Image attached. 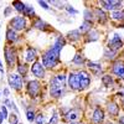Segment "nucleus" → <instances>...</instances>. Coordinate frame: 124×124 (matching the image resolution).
I'll list each match as a JSON object with an SVG mask.
<instances>
[{
	"label": "nucleus",
	"mask_w": 124,
	"mask_h": 124,
	"mask_svg": "<svg viewBox=\"0 0 124 124\" xmlns=\"http://www.w3.org/2000/svg\"><path fill=\"white\" fill-rule=\"evenodd\" d=\"M93 19H94V15H93V13L91 11V10H85V20L86 21H93Z\"/></svg>",
	"instance_id": "c85d7f7f"
},
{
	"label": "nucleus",
	"mask_w": 124,
	"mask_h": 124,
	"mask_svg": "<svg viewBox=\"0 0 124 124\" xmlns=\"http://www.w3.org/2000/svg\"><path fill=\"white\" fill-rule=\"evenodd\" d=\"M6 40L9 41V42H14V41L17 40V35H16V32L13 29H8V31H6Z\"/></svg>",
	"instance_id": "dca6fc26"
},
{
	"label": "nucleus",
	"mask_w": 124,
	"mask_h": 124,
	"mask_svg": "<svg viewBox=\"0 0 124 124\" xmlns=\"http://www.w3.org/2000/svg\"><path fill=\"white\" fill-rule=\"evenodd\" d=\"M13 8H15V10H16V11H19V13H24L26 5L24 3H21V1H14L13 3Z\"/></svg>",
	"instance_id": "6ab92c4d"
},
{
	"label": "nucleus",
	"mask_w": 124,
	"mask_h": 124,
	"mask_svg": "<svg viewBox=\"0 0 124 124\" xmlns=\"http://www.w3.org/2000/svg\"><path fill=\"white\" fill-rule=\"evenodd\" d=\"M31 72H32V75L37 78H44L45 77V67L42 65V62L40 61H36L35 63L32 65L31 67Z\"/></svg>",
	"instance_id": "423d86ee"
},
{
	"label": "nucleus",
	"mask_w": 124,
	"mask_h": 124,
	"mask_svg": "<svg viewBox=\"0 0 124 124\" xmlns=\"http://www.w3.org/2000/svg\"><path fill=\"white\" fill-rule=\"evenodd\" d=\"M10 9H11V8H8V9L5 10V15H9V13H10Z\"/></svg>",
	"instance_id": "ea45409f"
},
{
	"label": "nucleus",
	"mask_w": 124,
	"mask_h": 124,
	"mask_svg": "<svg viewBox=\"0 0 124 124\" xmlns=\"http://www.w3.org/2000/svg\"><path fill=\"white\" fill-rule=\"evenodd\" d=\"M57 120H58V117H57V114L55 113L54 117L51 118V120H50V123H48V124H56V123H57Z\"/></svg>",
	"instance_id": "f704fd0d"
},
{
	"label": "nucleus",
	"mask_w": 124,
	"mask_h": 124,
	"mask_svg": "<svg viewBox=\"0 0 124 124\" xmlns=\"http://www.w3.org/2000/svg\"><path fill=\"white\" fill-rule=\"evenodd\" d=\"M103 120H104V112L101 108H96L92 116V122L94 124H102Z\"/></svg>",
	"instance_id": "9d476101"
},
{
	"label": "nucleus",
	"mask_w": 124,
	"mask_h": 124,
	"mask_svg": "<svg viewBox=\"0 0 124 124\" xmlns=\"http://www.w3.org/2000/svg\"><path fill=\"white\" fill-rule=\"evenodd\" d=\"M96 16L98 17V20H99V23H106V20H107V14L103 11L102 9H97L96 10Z\"/></svg>",
	"instance_id": "f3484780"
},
{
	"label": "nucleus",
	"mask_w": 124,
	"mask_h": 124,
	"mask_svg": "<svg viewBox=\"0 0 124 124\" xmlns=\"http://www.w3.org/2000/svg\"><path fill=\"white\" fill-rule=\"evenodd\" d=\"M26 117H27V120L30 122V123H32V122H35V113H34V110H27V113H26Z\"/></svg>",
	"instance_id": "7c9ffc66"
},
{
	"label": "nucleus",
	"mask_w": 124,
	"mask_h": 124,
	"mask_svg": "<svg viewBox=\"0 0 124 124\" xmlns=\"http://www.w3.org/2000/svg\"><path fill=\"white\" fill-rule=\"evenodd\" d=\"M36 60V50L32 47H29L26 51V61L27 62H32Z\"/></svg>",
	"instance_id": "2eb2a0df"
},
{
	"label": "nucleus",
	"mask_w": 124,
	"mask_h": 124,
	"mask_svg": "<svg viewBox=\"0 0 124 124\" xmlns=\"http://www.w3.org/2000/svg\"><path fill=\"white\" fill-rule=\"evenodd\" d=\"M10 26L14 31H20V30H24L26 27V20L23 16H16L14 19H11L10 21Z\"/></svg>",
	"instance_id": "20e7f679"
},
{
	"label": "nucleus",
	"mask_w": 124,
	"mask_h": 124,
	"mask_svg": "<svg viewBox=\"0 0 124 124\" xmlns=\"http://www.w3.org/2000/svg\"><path fill=\"white\" fill-rule=\"evenodd\" d=\"M112 71H113V73L116 76H118L119 78H124V63L123 62H120V61L116 62V63L113 65Z\"/></svg>",
	"instance_id": "f8f14e48"
},
{
	"label": "nucleus",
	"mask_w": 124,
	"mask_h": 124,
	"mask_svg": "<svg viewBox=\"0 0 124 124\" xmlns=\"http://www.w3.org/2000/svg\"><path fill=\"white\" fill-rule=\"evenodd\" d=\"M70 124H79V123H76V122H71Z\"/></svg>",
	"instance_id": "79ce46f5"
},
{
	"label": "nucleus",
	"mask_w": 124,
	"mask_h": 124,
	"mask_svg": "<svg viewBox=\"0 0 124 124\" xmlns=\"http://www.w3.org/2000/svg\"><path fill=\"white\" fill-rule=\"evenodd\" d=\"M107 110H108V113H109L112 117H114V116H118V113H119V107H118L117 103L109 102L108 104H107Z\"/></svg>",
	"instance_id": "4468645a"
},
{
	"label": "nucleus",
	"mask_w": 124,
	"mask_h": 124,
	"mask_svg": "<svg viewBox=\"0 0 124 124\" xmlns=\"http://www.w3.org/2000/svg\"><path fill=\"white\" fill-rule=\"evenodd\" d=\"M39 4H40V6H42L44 9H46V10H48L50 9V6H48V4L46 3V1H39Z\"/></svg>",
	"instance_id": "c9c22d12"
},
{
	"label": "nucleus",
	"mask_w": 124,
	"mask_h": 124,
	"mask_svg": "<svg viewBox=\"0 0 124 124\" xmlns=\"http://www.w3.org/2000/svg\"><path fill=\"white\" fill-rule=\"evenodd\" d=\"M67 36H68L70 40H79L81 32H79V30H73V31H71V32H68Z\"/></svg>",
	"instance_id": "393cba45"
},
{
	"label": "nucleus",
	"mask_w": 124,
	"mask_h": 124,
	"mask_svg": "<svg viewBox=\"0 0 124 124\" xmlns=\"http://www.w3.org/2000/svg\"><path fill=\"white\" fill-rule=\"evenodd\" d=\"M5 60H6L9 66H14L15 65V62H16V54H15V51L13 50V47H9V46L5 47Z\"/></svg>",
	"instance_id": "6e6552de"
},
{
	"label": "nucleus",
	"mask_w": 124,
	"mask_h": 124,
	"mask_svg": "<svg viewBox=\"0 0 124 124\" xmlns=\"http://www.w3.org/2000/svg\"><path fill=\"white\" fill-rule=\"evenodd\" d=\"M65 39L62 37V36H58L56 40H55V42H54V46L55 47H57V48H60V50H62V47L65 46Z\"/></svg>",
	"instance_id": "4be33fe9"
},
{
	"label": "nucleus",
	"mask_w": 124,
	"mask_h": 124,
	"mask_svg": "<svg viewBox=\"0 0 124 124\" xmlns=\"http://www.w3.org/2000/svg\"><path fill=\"white\" fill-rule=\"evenodd\" d=\"M88 67L94 72V73H99L102 71V66L99 63H94V62H88Z\"/></svg>",
	"instance_id": "412c9836"
},
{
	"label": "nucleus",
	"mask_w": 124,
	"mask_h": 124,
	"mask_svg": "<svg viewBox=\"0 0 124 124\" xmlns=\"http://www.w3.org/2000/svg\"><path fill=\"white\" fill-rule=\"evenodd\" d=\"M119 123H120V124H124V116H122V117L119 118Z\"/></svg>",
	"instance_id": "4c0bfd02"
},
{
	"label": "nucleus",
	"mask_w": 124,
	"mask_h": 124,
	"mask_svg": "<svg viewBox=\"0 0 124 124\" xmlns=\"http://www.w3.org/2000/svg\"><path fill=\"white\" fill-rule=\"evenodd\" d=\"M35 120H36V124H45V118H44V116H42V114L37 116Z\"/></svg>",
	"instance_id": "473e14b6"
},
{
	"label": "nucleus",
	"mask_w": 124,
	"mask_h": 124,
	"mask_svg": "<svg viewBox=\"0 0 124 124\" xmlns=\"http://www.w3.org/2000/svg\"><path fill=\"white\" fill-rule=\"evenodd\" d=\"M0 112H1V114H3L4 119H6V118H8V110H6L5 106H1V108H0Z\"/></svg>",
	"instance_id": "72a5a7b5"
},
{
	"label": "nucleus",
	"mask_w": 124,
	"mask_h": 124,
	"mask_svg": "<svg viewBox=\"0 0 124 124\" xmlns=\"http://www.w3.org/2000/svg\"><path fill=\"white\" fill-rule=\"evenodd\" d=\"M65 86H66V76L65 75H57L56 77H54L51 79V83H50L51 96L55 98H60Z\"/></svg>",
	"instance_id": "f03ea898"
},
{
	"label": "nucleus",
	"mask_w": 124,
	"mask_h": 124,
	"mask_svg": "<svg viewBox=\"0 0 124 124\" xmlns=\"http://www.w3.org/2000/svg\"><path fill=\"white\" fill-rule=\"evenodd\" d=\"M3 120H4V117H3V114H1V112H0V124L3 123Z\"/></svg>",
	"instance_id": "58836bf2"
},
{
	"label": "nucleus",
	"mask_w": 124,
	"mask_h": 124,
	"mask_svg": "<svg viewBox=\"0 0 124 124\" xmlns=\"http://www.w3.org/2000/svg\"><path fill=\"white\" fill-rule=\"evenodd\" d=\"M72 62H73V63H76V65H82V63L85 62V58L82 57L79 54H77V55L75 56V58L72 60Z\"/></svg>",
	"instance_id": "c756f323"
},
{
	"label": "nucleus",
	"mask_w": 124,
	"mask_h": 124,
	"mask_svg": "<svg viewBox=\"0 0 124 124\" xmlns=\"http://www.w3.org/2000/svg\"><path fill=\"white\" fill-rule=\"evenodd\" d=\"M14 124H17V123H14Z\"/></svg>",
	"instance_id": "c03bdc74"
},
{
	"label": "nucleus",
	"mask_w": 124,
	"mask_h": 124,
	"mask_svg": "<svg viewBox=\"0 0 124 124\" xmlns=\"http://www.w3.org/2000/svg\"><path fill=\"white\" fill-rule=\"evenodd\" d=\"M41 89V85L37 81H30L27 83V93L31 97H36Z\"/></svg>",
	"instance_id": "0eeeda50"
},
{
	"label": "nucleus",
	"mask_w": 124,
	"mask_h": 124,
	"mask_svg": "<svg viewBox=\"0 0 124 124\" xmlns=\"http://www.w3.org/2000/svg\"><path fill=\"white\" fill-rule=\"evenodd\" d=\"M123 107H124V99H123Z\"/></svg>",
	"instance_id": "37998d69"
},
{
	"label": "nucleus",
	"mask_w": 124,
	"mask_h": 124,
	"mask_svg": "<svg viewBox=\"0 0 124 124\" xmlns=\"http://www.w3.org/2000/svg\"><path fill=\"white\" fill-rule=\"evenodd\" d=\"M122 46H123V41H122V39L119 37V35H114V37L110 40L109 47H108V48L112 50V51H117V50H119Z\"/></svg>",
	"instance_id": "9b49d317"
},
{
	"label": "nucleus",
	"mask_w": 124,
	"mask_h": 124,
	"mask_svg": "<svg viewBox=\"0 0 124 124\" xmlns=\"http://www.w3.org/2000/svg\"><path fill=\"white\" fill-rule=\"evenodd\" d=\"M68 86L71 89H79V79H78V76L77 73H73L71 72L68 75Z\"/></svg>",
	"instance_id": "1a4fd4ad"
},
{
	"label": "nucleus",
	"mask_w": 124,
	"mask_h": 124,
	"mask_svg": "<svg viewBox=\"0 0 124 124\" xmlns=\"http://www.w3.org/2000/svg\"><path fill=\"white\" fill-rule=\"evenodd\" d=\"M60 52L61 50L52 46L51 48H48L47 51H45L42 55V65L45 68H50L52 70L56 67V65L60 61Z\"/></svg>",
	"instance_id": "f257e3e1"
},
{
	"label": "nucleus",
	"mask_w": 124,
	"mask_h": 124,
	"mask_svg": "<svg viewBox=\"0 0 124 124\" xmlns=\"http://www.w3.org/2000/svg\"><path fill=\"white\" fill-rule=\"evenodd\" d=\"M91 27H92V23L91 21H83V24L81 25V27H79V32H87V31H91Z\"/></svg>",
	"instance_id": "a211bd4d"
},
{
	"label": "nucleus",
	"mask_w": 124,
	"mask_h": 124,
	"mask_svg": "<svg viewBox=\"0 0 124 124\" xmlns=\"http://www.w3.org/2000/svg\"><path fill=\"white\" fill-rule=\"evenodd\" d=\"M120 5H122V1H117V0H112V1L106 0V1H102V6L107 10H116Z\"/></svg>",
	"instance_id": "ddd939ff"
},
{
	"label": "nucleus",
	"mask_w": 124,
	"mask_h": 124,
	"mask_svg": "<svg viewBox=\"0 0 124 124\" xmlns=\"http://www.w3.org/2000/svg\"><path fill=\"white\" fill-rule=\"evenodd\" d=\"M89 40L88 41H96V40H98V32L96 30H92V31H89Z\"/></svg>",
	"instance_id": "2f4dec72"
},
{
	"label": "nucleus",
	"mask_w": 124,
	"mask_h": 124,
	"mask_svg": "<svg viewBox=\"0 0 124 124\" xmlns=\"http://www.w3.org/2000/svg\"><path fill=\"white\" fill-rule=\"evenodd\" d=\"M4 94H5V96H9V91H8V89H4Z\"/></svg>",
	"instance_id": "a19ab883"
},
{
	"label": "nucleus",
	"mask_w": 124,
	"mask_h": 124,
	"mask_svg": "<svg viewBox=\"0 0 124 124\" xmlns=\"http://www.w3.org/2000/svg\"><path fill=\"white\" fill-rule=\"evenodd\" d=\"M112 19L113 20H122L124 19V10H116V11L112 13Z\"/></svg>",
	"instance_id": "5701e85b"
},
{
	"label": "nucleus",
	"mask_w": 124,
	"mask_h": 124,
	"mask_svg": "<svg viewBox=\"0 0 124 124\" xmlns=\"http://www.w3.org/2000/svg\"><path fill=\"white\" fill-rule=\"evenodd\" d=\"M77 76H78V79H79V89H86L87 87H89L91 78H89V75L86 71H79L77 73Z\"/></svg>",
	"instance_id": "39448f33"
},
{
	"label": "nucleus",
	"mask_w": 124,
	"mask_h": 124,
	"mask_svg": "<svg viewBox=\"0 0 124 124\" xmlns=\"http://www.w3.org/2000/svg\"><path fill=\"white\" fill-rule=\"evenodd\" d=\"M77 118H78V112L77 110H70L66 116V119L70 120V122H75Z\"/></svg>",
	"instance_id": "aec40b11"
},
{
	"label": "nucleus",
	"mask_w": 124,
	"mask_h": 124,
	"mask_svg": "<svg viewBox=\"0 0 124 124\" xmlns=\"http://www.w3.org/2000/svg\"><path fill=\"white\" fill-rule=\"evenodd\" d=\"M17 71H19V75H20V76L23 75V78H24V77L26 76V73H27V66H26V65H19Z\"/></svg>",
	"instance_id": "cd10ccee"
},
{
	"label": "nucleus",
	"mask_w": 124,
	"mask_h": 124,
	"mask_svg": "<svg viewBox=\"0 0 124 124\" xmlns=\"http://www.w3.org/2000/svg\"><path fill=\"white\" fill-rule=\"evenodd\" d=\"M25 16H29V17H32L34 15H35V11H34V9L31 8V6H29V5H26V8H25V10H24V13H23Z\"/></svg>",
	"instance_id": "bb28decb"
},
{
	"label": "nucleus",
	"mask_w": 124,
	"mask_h": 124,
	"mask_svg": "<svg viewBox=\"0 0 124 124\" xmlns=\"http://www.w3.org/2000/svg\"><path fill=\"white\" fill-rule=\"evenodd\" d=\"M102 82H103V85H104L106 87H109V86L113 85V78H112V76H103Z\"/></svg>",
	"instance_id": "a878e982"
},
{
	"label": "nucleus",
	"mask_w": 124,
	"mask_h": 124,
	"mask_svg": "<svg viewBox=\"0 0 124 124\" xmlns=\"http://www.w3.org/2000/svg\"><path fill=\"white\" fill-rule=\"evenodd\" d=\"M67 10H68L70 13H72V14H77V11H76V10H75V9H72L71 6H67Z\"/></svg>",
	"instance_id": "e433bc0d"
},
{
	"label": "nucleus",
	"mask_w": 124,
	"mask_h": 124,
	"mask_svg": "<svg viewBox=\"0 0 124 124\" xmlns=\"http://www.w3.org/2000/svg\"><path fill=\"white\" fill-rule=\"evenodd\" d=\"M9 85L10 87H13L14 89L19 91V89H21L23 88V85H24V78L20 76V75H16V73H11V75H9Z\"/></svg>",
	"instance_id": "7ed1b4c3"
},
{
	"label": "nucleus",
	"mask_w": 124,
	"mask_h": 124,
	"mask_svg": "<svg viewBox=\"0 0 124 124\" xmlns=\"http://www.w3.org/2000/svg\"><path fill=\"white\" fill-rule=\"evenodd\" d=\"M34 26H35L36 29H40V30H45V29L47 27V24L44 23L41 19H36L35 23H34Z\"/></svg>",
	"instance_id": "b1692460"
}]
</instances>
